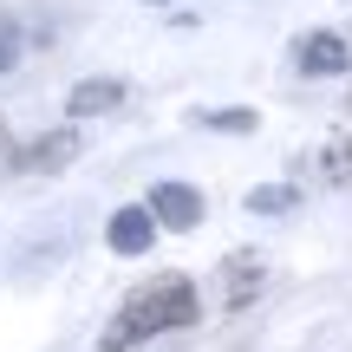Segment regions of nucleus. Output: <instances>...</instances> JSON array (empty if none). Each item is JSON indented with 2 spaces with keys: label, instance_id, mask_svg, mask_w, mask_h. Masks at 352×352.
Instances as JSON below:
<instances>
[{
  "label": "nucleus",
  "instance_id": "9",
  "mask_svg": "<svg viewBox=\"0 0 352 352\" xmlns=\"http://www.w3.org/2000/svg\"><path fill=\"white\" fill-rule=\"evenodd\" d=\"M320 170H327V183H333V189H352V138L327 144V157H320Z\"/></svg>",
  "mask_w": 352,
  "mask_h": 352
},
{
  "label": "nucleus",
  "instance_id": "2",
  "mask_svg": "<svg viewBox=\"0 0 352 352\" xmlns=\"http://www.w3.org/2000/svg\"><path fill=\"white\" fill-rule=\"evenodd\" d=\"M151 215L183 235V228L202 222V189H189V183H157V189H151Z\"/></svg>",
  "mask_w": 352,
  "mask_h": 352
},
{
  "label": "nucleus",
  "instance_id": "11",
  "mask_svg": "<svg viewBox=\"0 0 352 352\" xmlns=\"http://www.w3.org/2000/svg\"><path fill=\"white\" fill-rule=\"evenodd\" d=\"M13 65H20V26L0 20V72H13Z\"/></svg>",
  "mask_w": 352,
  "mask_h": 352
},
{
  "label": "nucleus",
  "instance_id": "10",
  "mask_svg": "<svg viewBox=\"0 0 352 352\" xmlns=\"http://www.w3.org/2000/svg\"><path fill=\"white\" fill-rule=\"evenodd\" d=\"M196 124H202V131H254L261 118H254V111H241V104H235V111H202Z\"/></svg>",
  "mask_w": 352,
  "mask_h": 352
},
{
  "label": "nucleus",
  "instance_id": "3",
  "mask_svg": "<svg viewBox=\"0 0 352 352\" xmlns=\"http://www.w3.org/2000/svg\"><path fill=\"white\" fill-rule=\"evenodd\" d=\"M157 228H164V222L151 215V202H131V209H118V215H111V228H104V241H111L118 254H144V248L157 241Z\"/></svg>",
  "mask_w": 352,
  "mask_h": 352
},
{
  "label": "nucleus",
  "instance_id": "1",
  "mask_svg": "<svg viewBox=\"0 0 352 352\" xmlns=\"http://www.w3.org/2000/svg\"><path fill=\"white\" fill-rule=\"evenodd\" d=\"M196 314H202L196 280L189 274H164V280H151V287H138L124 300V314L98 333V352H131V346L157 340V333H183V327H196Z\"/></svg>",
  "mask_w": 352,
  "mask_h": 352
},
{
  "label": "nucleus",
  "instance_id": "12",
  "mask_svg": "<svg viewBox=\"0 0 352 352\" xmlns=\"http://www.w3.org/2000/svg\"><path fill=\"white\" fill-rule=\"evenodd\" d=\"M346 104H352V98H346Z\"/></svg>",
  "mask_w": 352,
  "mask_h": 352
},
{
  "label": "nucleus",
  "instance_id": "8",
  "mask_svg": "<svg viewBox=\"0 0 352 352\" xmlns=\"http://www.w3.org/2000/svg\"><path fill=\"white\" fill-rule=\"evenodd\" d=\"M294 202H300V189H287V183H261V189H248V215H287Z\"/></svg>",
  "mask_w": 352,
  "mask_h": 352
},
{
  "label": "nucleus",
  "instance_id": "5",
  "mask_svg": "<svg viewBox=\"0 0 352 352\" xmlns=\"http://www.w3.org/2000/svg\"><path fill=\"white\" fill-rule=\"evenodd\" d=\"M78 157V131H46L39 144H26L20 151V170L26 176H52V170H65Z\"/></svg>",
  "mask_w": 352,
  "mask_h": 352
},
{
  "label": "nucleus",
  "instance_id": "4",
  "mask_svg": "<svg viewBox=\"0 0 352 352\" xmlns=\"http://www.w3.org/2000/svg\"><path fill=\"white\" fill-rule=\"evenodd\" d=\"M254 294H261V254L235 248V254L222 261V307H235V314H241Z\"/></svg>",
  "mask_w": 352,
  "mask_h": 352
},
{
  "label": "nucleus",
  "instance_id": "7",
  "mask_svg": "<svg viewBox=\"0 0 352 352\" xmlns=\"http://www.w3.org/2000/svg\"><path fill=\"white\" fill-rule=\"evenodd\" d=\"M118 104H124V85H118V78H85V85H72L65 111L72 118H98V111H118Z\"/></svg>",
  "mask_w": 352,
  "mask_h": 352
},
{
  "label": "nucleus",
  "instance_id": "6",
  "mask_svg": "<svg viewBox=\"0 0 352 352\" xmlns=\"http://www.w3.org/2000/svg\"><path fill=\"white\" fill-rule=\"evenodd\" d=\"M346 65H352V52H346L340 33H307V39H300V72L333 78V72H346Z\"/></svg>",
  "mask_w": 352,
  "mask_h": 352
}]
</instances>
